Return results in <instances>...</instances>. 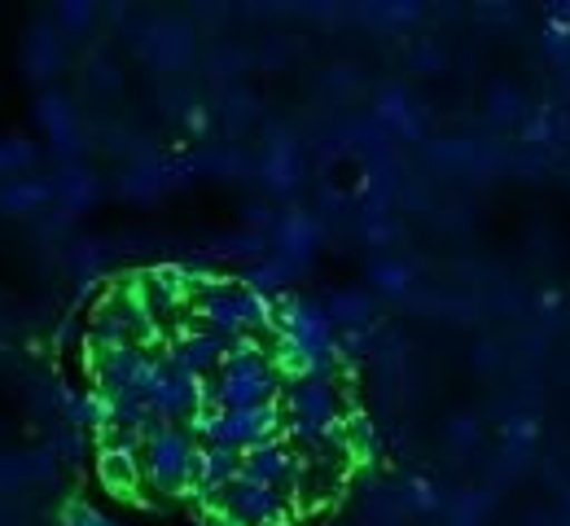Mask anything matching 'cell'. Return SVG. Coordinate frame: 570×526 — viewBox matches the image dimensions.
Returning <instances> with one entry per match:
<instances>
[{
	"label": "cell",
	"instance_id": "obj_1",
	"mask_svg": "<svg viewBox=\"0 0 570 526\" xmlns=\"http://www.w3.org/2000/svg\"><path fill=\"white\" fill-rule=\"evenodd\" d=\"M75 390L101 483L154 518L321 526L368 465L347 356L242 277H106L75 325Z\"/></svg>",
	"mask_w": 570,
	"mask_h": 526
}]
</instances>
